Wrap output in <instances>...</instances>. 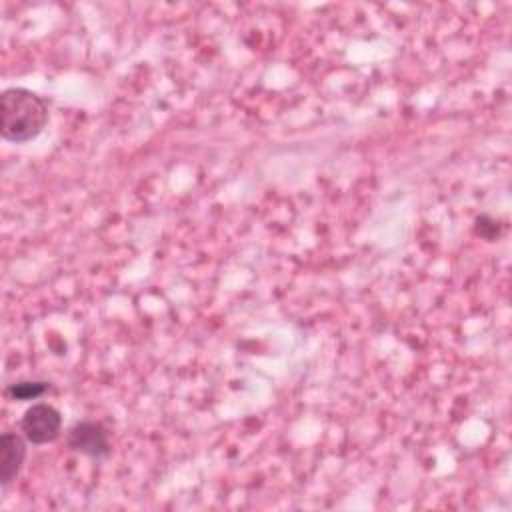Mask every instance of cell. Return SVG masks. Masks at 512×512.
I'll list each match as a JSON object with an SVG mask.
<instances>
[{"mask_svg": "<svg viewBox=\"0 0 512 512\" xmlns=\"http://www.w3.org/2000/svg\"><path fill=\"white\" fill-rule=\"evenodd\" d=\"M66 444L72 452L92 458V460H102L110 454L108 430L104 428L102 422H96V420L74 422L68 428Z\"/></svg>", "mask_w": 512, "mask_h": 512, "instance_id": "obj_3", "label": "cell"}, {"mask_svg": "<svg viewBox=\"0 0 512 512\" xmlns=\"http://www.w3.org/2000/svg\"><path fill=\"white\" fill-rule=\"evenodd\" d=\"M62 414L58 408L46 402L28 406L20 418V432L30 444H48L60 436Z\"/></svg>", "mask_w": 512, "mask_h": 512, "instance_id": "obj_2", "label": "cell"}, {"mask_svg": "<svg viewBox=\"0 0 512 512\" xmlns=\"http://www.w3.org/2000/svg\"><path fill=\"white\" fill-rule=\"evenodd\" d=\"M476 232L482 238L492 240L498 234V222H494L490 216H480V218H476Z\"/></svg>", "mask_w": 512, "mask_h": 512, "instance_id": "obj_6", "label": "cell"}, {"mask_svg": "<svg viewBox=\"0 0 512 512\" xmlns=\"http://www.w3.org/2000/svg\"><path fill=\"white\" fill-rule=\"evenodd\" d=\"M26 438L18 432H4L0 436V484L10 486L20 474L26 460Z\"/></svg>", "mask_w": 512, "mask_h": 512, "instance_id": "obj_4", "label": "cell"}, {"mask_svg": "<svg viewBox=\"0 0 512 512\" xmlns=\"http://www.w3.org/2000/svg\"><path fill=\"white\" fill-rule=\"evenodd\" d=\"M50 390V382L44 380H18L14 384H8L4 394L10 400L18 402H28V400H38Z\"/></svg>", "mask_w": 512, "mask_h": 512, "instance_id": "obj_5", "label": "cell"}, {"mask_svg": "<svg viewBox=\"0 0 512 512\" xmlns=\"http://www.w3.org/2000/svg\"><path fill=\"white\" fill-rule=\"evenodd\" d=\"M48 122L46 102L22 86L6 88L0 96V134L14 144H26L42 134Z\"/></svg>", "mask_w": 512, "mask_h": 512, "instance_id": "obj_1", "label": "cell"}]
</instances>
